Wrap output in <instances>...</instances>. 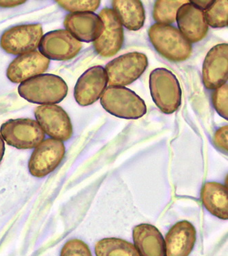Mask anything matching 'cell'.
Here are the masks:
<instances>
[{
    "mask_svg": "<svg viewBox=\"0 0 228 256\" xmlns=\"http://www.w3.org/2000/svg\"><path fill=\"white\" fill-rule=\"evenodd\" d=\"M19 94L33 104H55L61 102L68 93V86L59 76L39 74L20 84Z\"/></svg>",
    "mask_w": 228,
    "mask_h": 256,
    "instance_id": "1",
    "label": "cell"
},
{
    "mask_svg": "<svg viewBox=\"0 0 228 256\" xmlns=\"http://www.w3.org/2000/svg\"><path fill=\"white\" fill-rule=\"evenodd\" d=\"M148 34L156 51L170 61H185L191 55V44L173 26L155 24L149 28Z\"/></svg>",
    "mask_w": 228,
    "mask_h": 256,
    "instance_id": "2",
    "label": "cell"
},
{
    "mask_svg": "<svg viewBox=\"0 0 228 256\" xmlns=\"http://www.w3.org/2000/svg\"><path fill=\"white\" fill-rule=\"evenodd\" d=\"M154 104L165 114L174 113L182 104V89L176 76L167 68L154 69L149 76Z\"/></svg>",
    "mask_w": 228,
    "mask_h": 256,
    "instance_id": "3",
    "label": "cell"
},
{
    "mask_svg": "<svg viewBox=\"0 0 228 256\" xmlns=\"http://www.w3.org/2000/svg\"><path fill=\"white\" fill-rule=\"evenodd\" d=\"M100 102L106 112L120 118L139 119L147 113L143 99L125 87H108L101 96Z\"/></svg>",
    "mask_w": 228,
    "mask_h": 256,
    "instance_id": "4",
    "label": "cell"
},
{
    "mask_svg": "<svg viewBox=\"0 0 228 256\" xmlns=\"http://www.w3.org/2000/svg\"><path fill=\"white\" fill-rule=\"evenodd\" d=\"M148 66L145 54L131 52L110 61L106 66L109 86H126L143 74Z\"/></svg>",
    "mask_w": 228,
    "mask_h": 256,
    "instance_id": "5",
    "label": "cell"
},
{
    "mask_svg": "<svg viewBox=\"0 0 228 256\" xmlns=\"http://www.w3.org/2000/svg\"><path fill=\"white\" fill-rule=\"evenodd\" d=\"M7 144L18 149H33L44 141L46 134L37 121L32 119H11L0 128Z\"/></svg>",
    "mask_w": 228,
    "mask_h": 256,
    "instance_id": "6",
    "label": "cell"
},
{
    "mask_svg": "<svg viewBox=\"0 0 228 256\" xmlns=\"http://www.w3.org/2000/svg\"><path fill=\"white\" fill-rule=\"evenodd\" d=\"M43 37L41 24L15 26L5 32L0 38V46L7 53L23 55L35 52Z\"/></svg>",
    "mask_w": 228,
    "mask_h": 256,
    "instance_id": "7",
    "label": "cell"
},
{
    "mask_svg": "<svg viewBox=\"0 0 228 256\" xmlns=\"http://www.w3.org/2000/svg\"><path fill=\"white\" fill-rule=\"evenodd\" d=\"M65 147L63 142L49 138L41 142L34 150L29 162L33 176L44 178L54 171L64 158Z\"/></svg>",
    "mask_w": 228,
    "mask_h": 256,
    "instance_id": "8",
    "label": "cell"
},
{
    "mask_svg": "<svg viewBox=\"0 0 228 256\" xmlns=\"http://www.w3.org/2000/svg\"><path fill=\"white\" fill-rule=\"evenodd\" d=\"M39 46L40 53L47 58L65 61L78 56L82 44L67 30H58L45 34Z\"/></svg>",
    "mask_w": 228,
    "mask_h": 256,
    "instance_id": "9",
    "label": "cell"
},
{
    "mask_svg": "<svg viewBox=\"0 0 228 256\" xmlns=\"http://www.w3.org/2000/svg\"><path fill=\"white\" fill-rule=\"evenodd\" d=\"M35 115L44 132L52 139L65 142L72 137V122L61 106L56 104L39 106L35 109Z\"/></svg>",
    "mask_w": 228,
    "mask_h": 256,
    "instance_id": "10",
    "label": "cell"
},
{
    "mask_svg": "<svg viewBox=\"0 0 228 256\" xmlns=\"http://www.w3.org/2000/svg\"><path fill=\"white\" fill-rule=\"evenodd\" d=\"M99 16L104 23V31L93 42V46L99 55L111 57L118 53L122 48L124 40L123 26L113 9H103Z\"/></svg>",
    "mask_w": 228,
    "mask_h": 256,
    "instance_id": "11",
    "label": "cell"
},
{
    "mask_svg": "<svg viewBox=\"0 0 228 256\" xmlns=\"http://www.w3.org/2000/svg\"><path fill=\"white\" fill-rule=\"evenodd\" d=\"M105 68L101 66L91 67L78 79L74 88V98L80 106H88L98 100L108 85Z\"/></svg>",
    "mask_w": 228,
    "mask_h": 256,
    "instance_id": "12",
    "label": "cell"
},
{
    "mask_svg": "<svg viewBox=\"0 0 228 256\" xmlns=\"http://www.w3.org/2000/svg\"><path fill=\"white\" fill-rule=\"evenodd\" d=\"M228 79V44L213 46L203 64L202 80L205 87L216 90L227 83Z\"/></svg>",
    "mask_w": 228,
    "mask_h": 256,
    "instance_id": "13",
    "label": "cell"
},
{
    "mask_svg": "<svg viewBox=\"0 0 228 256\" xmlns=\"http://www.w3.org/2000/svg\"><path fill=\"white\" fill-rule=\"evenodd\" d=\"M50 63V60L39 52L20 55L9 65L7 78L13 83H23L46 72Z\"/></svg>",
    "mask_w": 228,
    "mask_h": 256,
    "instance_id": "14",
    "label": "cell"
},
{
    "mask_svg": "<svg viewBox=\"0 0 228 256\" xmlns=\"http://www.w3.org/2000/svg\"><path fill=\"white\" fill-rule=\"evenodd\" d=\"M176 22L179 32L190 44L205 38L208 30L204 12L190 2L183 4L177 11Z\"/></svg>",
    "mask_w": 228,
    "mask_h": 256,
    "instance_id": "15",
    "label": "cell"
},
{
    "mask_svg": "<svg viewBox=\"0 0 228 256\" xmlns=\"http://www.w3.org/2000/svg\"><path fill=\"white\" fill-rule=\"evenodd\" d=\"M64 26L67 30L82 42H94L104 31V23L93 12L71 13L65 16Z\"/></svg>",
    "mask_w": 228,
    "mask_h": 256,
    "instance_id": "16",
    "label": "cell"
},
{
    "mask_svg": "<svg viewBox=\"0 0 228 256\" xmlns=\"http://www.w3.org/2000/svg\"><path fill=\"white\" fill-rule=\"evenodd\" d=\"M197 232L187 221L177 222L165 237L166 256H188L195 246Z\"/></svg>",
    "mask_w": 228,
    "mask_h": 256,
    "instance_id": "17",
    "label": "cell"
},
{
    "mask_svg": "<svg viewBox=\"0 0 228 256\" xmlns=\"http://www.w3.org/2000/svg\"><path fill=\"white\" fill-rule=\"evenodd\" d=\"M132 234L140 256H167L163 236L154 226L139 224L134 228Z\"/></svg>",
    "mask_w": 228,
    "mask_h": 256,
    "instance_id": "18",
    "label": "cell"
},
{
    "mask_svg": "<svg viewBox=\"0 0 228 256\" xmlns=\"http://www.w3.org/2000/svg\"><path fill=\"white\" fill-rule=\"evenodd\" d=\"M203 205L212 216L220 220H228L227 186L216 182L205 183L201 193Z\"/></svg>",
    "mask_w": 228,
    "mask_h": 256,
    "instance_id": "19",
    "label": "cell"
},
{
    "mask_svg": "<svg viewBox=\"0 0 228 256\" xmlns=\"http://www.w3.org/2000/svg\"><path fill=\"white\" fill-rule=\"evenodd\" d=\"M112 6L121 24L129 30L137 31L143 27L145 13L141 1L115 0Z\"/></svg>",
    "mask_w": 228,
    "mask_h": 256,
    "instance_id": "20",
    "label": "cell"
},
{
    "mask_svg": "<svg viewBox=\"0 0 228 256\" xmlns=\"http://www.w3.org/2000/svg\"><path fill=\"white\" fill-rule=\"evenodd\" d=\"M96 256H140L134 244L123 239L106 238L95 244Z\"/></svg>",
    "mask_w": 228,
    "mask_h": 256,
    "instance_id": "21",
    "label": "cell"
},
{
    "mask_svg": "<svg viewBox=\"0 0 228 256\" xmlns=\"http://www.w3.org/2000/svg\"><path fill=\"white\" fill-rule=\"evenodd\" d=\"M189 0H158L155 2L153 16L157 23L169 24L176 20L177 11Z\"/></svg>",
    "mask_w": 228,
    "mask_h": 256,
    "instance_id": "22",
    "label": "cell"
},
{
    "mask_svg": "<svg viewBox=\"0 0 228 256\" xmlns=\"http://www.w3.org/2000/svg\"><path fill=\"white\" fill-rule=\"evenodd\" d=\"M205 22L214 28L227 27L228 24V1L215 0L208 8L203 10Z\"/></svg>",
    "mask_w": 228,
    "mask_h": 256,
    "instance_id": "23",
    "label": "cell"
},
{
    "mask_svg": "<svg viewBox=\"0 0 228 256\" xmlns=\"http://www.w3.org/2000/svg\"><path fill=\"white\" fill-rule=\"evenodd\" d=\"M60 6L72 13L92 12L100 7L101 2L99 0H78V1H57Z\"/></svg>",
    "mask_w": 228,
    "mask_h": 256,
    "instance_id": "24",
    "label": "cell"
},
{
    "mask_svg": "<svg viewBox=\"0 0 228 256\" xmlns=\"http://www.w3.org/2000/svg\"><path fill=\"white\" fill-rule=\"evenodd\" d=\"M212 102L214 109L220 116L228 119V85L225 83L216 89L212 94Z\"/></svg>",
    "mask_w": 228,
    "mask_h": 256,
    "instance_id": "25",
    "label": "cell"
},
{
    "mask_svg": "<svg viewBox=\"0 0 228 256\" xmlns=\"http://www.w3.org/2000/svg\"><path fill=\"white\" fill-rule=\"evenodd\" d=\"M60 256H93L89 246L79 239L67 241L62 248Z\"/></svg>",
    "mask_w": 228,
    "mask_h": 256,
    "instance_id": "26",
    "label": "cell"
},
{
    "mask_svg": "<svg viewBox=\"0 0 228 256\" xmlns=\"http://www.w3.org/2000/svg\"><path fill=\"white\" fill-rule=\"evenodd\" d=\"M228 142V126L220 127L216 130L214 137V144L215 146L222 152L227 154Z\"/></svg>",
    "mask_w": 228,
    "mask_h": 256,
    "instance_id": "27",
    "label": "cell"
},
{
    "mask_svg": "<svg viewBox=\"0 0 228 256\" xmlns=\"http://www.w3.org/2000/svg\"><path fill=\"white\" fill-rule=\"evenodd\" d=\"M26 1H19V0H4L0 1V7L3 8H13L23 4Z\"/></svg>",
    "mask_w": 228,
    "mask_h": 256,
    "instance_id": "28",
    "label": "cell"
},
{
    "mask_svg": "<svg viewBox=\"0 0 228 256\" xmlns=\"http://www.w3.org/2000/svg\"><path fill=\"white\" fill-rule=\"evenodd\" d=\"M213 1L214 0H197V1H190V2L201 10H205L212 4Z\"/></svg>",
    "mask_w": 228,
    "mask_h": 256,
    "instance_id": "29",
    "label": "cell"
},
{
    "mask_svg": "<svg viewBox=\"0 0 228 256\" xmlns=\"http://www.w3.org/2000/svg\"><path fill=\"white\" fill-rule=\"evenodd\" d=\"M5 152V144L4 142L3 137L0 134V164H1L2 160H3L4 155Z\"/></svg>",
    "mask_w": 228,
    "mask_h": 256,
    "instance_id": "30",
    "label": "cell"
}]
</instances>
